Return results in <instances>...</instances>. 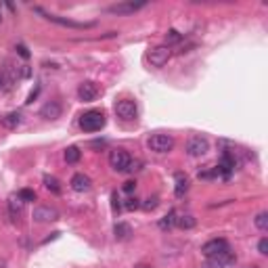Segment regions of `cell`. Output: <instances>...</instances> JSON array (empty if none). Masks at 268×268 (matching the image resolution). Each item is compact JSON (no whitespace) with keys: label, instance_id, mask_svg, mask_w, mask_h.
<instances>
[{"label":"cell","instance_id":"6da1fadb","mask_svg":"<svg viewBox=\"0 0 268 268\" xmlns=\"http://www.w3.org/2000/svg\"><path fill=\"white\" fill-rule=\"evenodd\" d=\"M105 113L99 109H90L86 113L80 115V128L84 132H99L103 126H105Z\"/></svg>","mask_w":268,"mask_h":268},{"label":"cell","instance_id":"7a4b0ae2","mask_svg":"<svg viewBox=\"0 0 268 268\" xmlns=\"http://www.w3.org/2000/svg\"><path fill=\"white\" fill-rule=\"evenodd\" d=\"M34 11L40 13V15H44V17H46L48 21H53V23L63 25V27H71V29H90V27H94V21H73V19H65V17H59V15L46 13V11L42 9V6H36Z\"/></svg>","mask_w":268,"mask_h":268},{"label":"cell","instance_id":"3957f363","mask_svg":"<svg viewBox=\"0 0 268 268\" xmlns=\"http://www.w3.org/2000/svg\"><path fill=\"white\" fill-rule=\"evenodd\" d=\"M147 145L155 153H168V151H172V147H174V138L170 136V134H153Z\"/></svg>","mask_w":268,"mask_h":268},{"label":"cell","instance_id":"277c9868","mask_svg":"<svg viewBox=\"0 0 268 268\" xmlns=\"http://www.w3.org/2000/svg\"><path fill=\"white\" fill-rule=\"evenodd\" d=\"M130 155L124 151V149H111L109 151V166L115 170V172H126L130 166Z\"/></svg>","mask_w":268,"mask_h":268},{"label":"cell","instance_id":"5b68a950","mask_svg":"<svg viewBox=\"0 0 268 268\" xmlns=\"http://www.w3.org/2000/svg\"><path fill=\"white\" fill-rule=\"evenodd\" d=\"M115 115H117V117H122V120H126V122L136 120V115H138V107H136V103L130 101V99H122V101H117V103H115Z\"/></svg>","mask_w":268,"mask_h":268},{"label":"cell","instance_id":"8992f818","mask_svg":"<svg viewBox=\"0 0 268 268\" xmlns=\"http://www.w3.org/2000/svg\"><path fill=\"white\" fill-rule=\"evenodd\" d=\"M228 249H230V245H228L226 239H212L201 247V254H203L205 258H216V256L224 254V251H228Z\"/></svg>","mask_w":268,"mask_h":268},{"label":"cell","instance_id":"52a82bcc","mask_svg":"<svg viewBox=\"0 0 268 268\" xmlns=\"http://www.w3.org/2000/svg\"><path fill=\"white\" fill-rule=\"evenodd\" d=\"M210 151V143H207L205 136H191L187 143V153L191 157H201Z\"/></svg>","mask_w":268,"mask_h":268},{"label":"cell","instance_id":"ba28073f","mask_svg":"<svg viewBox=\"0 0 268 268\" xmlns=\"http://www.w3.org/2000/svg\"><path fill=\"white\" fill-rule=\"evenodd\" d=\"M235 262H237V256L228 249V251H224V254H220L216 258H207V262L201 268H230Z\"/></svg>","mask_w":268,"mask_h":268},{"label":"cell","instance_id":"9c48e42d","mask_svg":"<svg viewBox=\"0 0 268 268\" xmlns=\"http://www.w3.org/2000/svg\"><path fill=\"white\" fill-rule=\"evenodd\" d=\"M170 57H172L170 46H155V48H151V53H149V63L153 67H163L170 61Z\"/></svg>","mask_w":268,"mask_h":268},{"label":"cell","instance_id":"30bf717a","mask_svg":"<svg viewBox=\"0 0 268 268\" xmlns=\"http://www.w3.org/2000/svg\"><path fill=\"white\" fill-rule=\"evenodd\" d=\"M32 218H34V222H40V224H44V222H55V220H59V212L50 205H38L34 210Z\"/></svg>","mask_w":268,"mask_h":268},{"label":"cell","instance_id":"8fae6325","mask_svg":"<svg viewBox=\"0 0 268 268\" xmlns=\"http://www.w3.org/2000/svg\"><path fill=\"white\" fill-rule=\"evenodd\" d=\"M145 4L147 2H117V4L107 6V13H111V15H132L138 9H143Z\"/></svg>","mask_w":268,"mask_h":268},{"label":"cell","instance_id":"7c38bea8","mask_svg":"<svg viewBox=\"0 0 268 268\" xmlns=\"http://www.w3.org/2000/svg\"><path fill=\"white\" fill-rule=\"evenodd\" d=\"M96 96H99V86L94 82H82L78 86V99L84 103H92Z\"/></svg>","mask_w":268,"mask_h":268},{"label":"cell","instance_id":"4fadbf2b","mask_svg":"<svg viewBox=\"0 0 268 268\" xmlns=\"http://www.w3.org/2000/svg\"><path fill=\"white\" fill-rule=\"evenodd\" d=\"M40 117H44V120H57V117H61V103H57V101L44 103L40 109Z\"/></svg>","mask_w":268,"mask_h":268},{"label":"cell","instance_id":"5bb4252c","mask_svg":"<svg viewBox=\"0 0 268 268\" xmlns=\"http://www.w3.org/2000/svg\"><path fill=\"white\" fill-rule=\"evenodd\" d=\"M71 189L76 191V193H86V191H90L92 189V180L88 178L86 174H73V178H71Z\"/></svg>","mask_w":268,"mask_h":268},{"label":"cell","instance_id":"9a60e30c","mask_svg":"<svg viewBox=\"0 0 268 268\" xmlns=\"http://www.w3.org/2000/svg\"><path fill=\"white\" fill-rule=\"evenodd\" d=\"M113 235L117 241H128L132 237V226L128 224V222H117V224L113 226Z\"/></svg>","mask_w":268,"mask_h":268},{"label":"cell","instance_id":"2e32d148","mask_svg":"<svg viewBox=\"0 0 268 268\" xmlns=\"http://www.w3.org/2000/svg\"><path fill=\"white\" fill-rule=\"evenodd\" d=\"M21 122H23V115H21L19 111H11V113H6L2 117V126L9 130H15L17 126H21Z\"/></svg>","mask_w":268,"mask_h":268},{"label":"cell","instance_id":"e0dca14e","mask_svg":"<svg viewBox=\"0 0 268 268\" xmlns=\"http://www.w3.org/2000/svg\"><path fill=\"white\" fill-rule=\"evenodd\" d=\"M174 182H176V187H174L176 197H182L184 193L189 191V178L184 176L182 172H176V174H174Z\"/></svg>","mask_w":268,"mask_h":268},{"label":"cell","instance_id":"ac0fdd59","mask_svg":"<svg viewBox=\"0 0 268 268\" xmlns=\"http://www.w3.org/2000/svg\"><path fill=\"white\" fill-rule=\"evenodd\" d=\"M197 224V220H195V216H191V214H180L178 216L176 214V226L178 228H184V230H189Z\"/></svg>","mask_w":268,"mask_h":268},{"label":"cell","instance_id":"d6986e66","mask_svg":"<svg viewBox=\"0 0 268 268\" xmlns=\"http://www.w3.org/2000/svg\"><path fill=\"white\" fill-rule=\"evenodd\" d=\"M23 205H25V201L21 199L19 195H11L9 197V210L13 216H19L21 212H23Z\"/></svg>","mask_w":268,"mask_h":268},{"label":"cell","instance_id":"ffe728a7","mask_svg":"<svg viewBox=\"0 0 268 268\" xmlns=\"http://www.w3.org/2000/svg\"><path fill=\"white\" fill-rule=\"evenodd\" d=\"M44 187H46L50 193H55V195H59L61 193V182H59V178H55V176H50V174H44Z\"/></svg>","mask_w":268,"mask_h":268},{"label":"cell","instance_id":"44dd1931","mask_svg":"<svg viewBox=\"0 0 268 268\" xmlns=\"http://www.w3.org/2000/svg\"><path fill=\"white\" fill-rule=\"evenodd\" d=\"M176 226V212L172 210L170 214H166L163 218L159 220V228L161 230H170V228H174Z\"/></svg>","mask_w":268,"mask_h":268},{"label":"cell","instance_id":"7402d4cb","mask_svg":"<svg viewBox=\"0 0 268 268\" xmlns=\"http://www.w3.org/2000/svg\"><path fill=\"white\" fill-rule=\"evenodd\" d=\"M80 157H82V151L78 147H67L65 149V161L67 163H78Z\"/></svg>","mask_w":268,"mask_h":268},{"label":"cell","instance_id":"603a6c76","mask_svg":"<svg viewBox=\"0 0 268 268\" xmlns=\"http://www.w3.org/2000/svg\"><path fill=\"white\" fill-rule=\"evenodd\" d=\"M254 222H256V226L260 230H268V212H260Z\"/></svg>","mask_w":268,"mask_h":268},{"label":"cell","instance_id":"cb8c5ba5","mask_svg":"<svg viewBox=\"0 0 268 268\" xmlns=\"http://www.w3.org/2000/svg\"><path fill=\"white\" fill-rule=\"evenodd\" d=\"M182 40V36L176 32V29H170V32L166 34V42H168V46L170 44H176V42H180Z\"/></svg>","mask_w":268,"mask_h":268},{"label":"cell","instance_id":"d4e9b609","mask_svg":"<svg viewBox=\"0 0 268 268\" xmlns=\"http://www.w3.org/2000/svg\"><path fill=\"white\" fill-rule=\"evenodd\" d=\"M159 205V199L157 197H149V199H145V203L140 205L143 210H147V212H151V210H155V207Z\"/></svg>","mask_w":268,"mask_h":268},{"label":"cell","instance_id":"484cf974","mask_svg":"<svg viewBox=\"0 0 268 268\" xmlns=\"http://www.w3.org/2000/svg\"><path fill=\"white\" fill-rule=\"evenodd\" d=\"M17 195H19L21 199H23L25 203H27V201H36V193H34L32 189H21V191L17 193Z\"/></svg>","mask_w":268,"mask_h":268},{"label":"cell","instance_id":"4316f807","mask_svg":"<svg viewBox=\"0 0 268 268\" xmlns=\"http://www.w3.org/2000/svg\"><path fill=\"white\" fill-rule=\"evenodd\" d=\"M124 207H126V210H136V207H140V203H138L136 197H130V199H126Z\"/></svg>","mask_w":268,"mask_h":268},{"label":"cell","instance_id":"83f0119b","mask_svg":"<svg viewBox=\"0 0 268 268\" xmlns=\"http://www.w3.org/2000/svg\"><path fill=\"white\" fill-rule=\"evenodd\" d=\"M258 251H260L262 256L268 254V239H266V237H264V239H260V243H258Z\"/></svg>","mask_w":268,"mask_h":268},{"label":"cell","instance_id":"f1b7e54d","mask_svg":"<svg viewBox=\"0 0 268 268\" xmlns=\"http://www.w3.org/2000/svg\"><path fill=\"white\" fill-rule=\"evenodd\" d=\"M111 207H113V212L120 210V197H117V191L111 193Z\"/></svg>","mask_w":268,"mask_h":268},{"label":"cell","instance_id":"f546056e","mask_svg":"<svg viewBox=\"0 0 268 268\" xmlns=\"http://www.w3.org/2000/svg\"><path fill=\"white\" fill-rule=\"evenodd\" d=\"M15 50H17L19 53V57H23V59H29V50L23 46V44H17V46H15Z\"/></svg>","mask_w":268,"mask_h":268},{"label":"cell","instance_id":"4dcf8cb0","mask_svg":"<svg viewBox=\"0 0 268 268\" xmlns=\"http://www.w3.org/2000/svg\"><path fill=\"white\" fill-rule=\"evenodd\" d=\"M38 92H40V86H36V88H34V90H32V92H29V96H27V101H25V103H27V105H29V103H34V99H36V96H38Z\"/></svg>","mask_w":268,"mask_h":268},{"label":"cell","instance_id":"1f68e13d","mask_svg":"<svg viewBox=\"0 0 268 268\" xmlns=\"http://www.w3.org/2000/svg\"><path fill=\"white\" fill-rule=\"evenodd\" d=\"M134 189H136V182H134V180H128V182H124V191H126V193H132Z\"/></svg>","mask_w":268,"mask_h":268},{"label":"cell","instance_id":"d6a6232c","mask_svg":"<svg viewBox=\"0 0 268 268\" xmlns=\"http://www.w3.org/2000/svg\"><path fill=\"white\" fill-rule=\"evenodd\" d=\"M134 268H153V266H149V264H136Z\"/></svg>","mask_w":268,"mask_h":268},{"label":"cell","instance_id":"836d02e7","mask_svg":"<svg viewBox=\"0 0 268 268\" xmlns=\"http://www.w3.org/2000/svg\"><path fill=\"white\" fill-rule=\"evenodd\" d=\"M6 266V260H0V268H4Z\"/></svg>","mask_w":268,"mask_h":268},{"label":"cell","instance_id":"e575fe53","mask_svg":"<svg viewBox=\"0 0 268 268\" xmlns=\"http://www.w3.org/2000/svg\"><path fill=\"white\" fill-rule=\"evenodd\" d=\"M2 80H4V78H2V73H0V86H2Z\"/></svg>","mask_w":268,"mask_h":268},{"label":"cell","instance_id":"d590c367","mask_svg":"<svg viewBox=\"0 0 268 268\" xmlns=\"http://www.w3.org/2000/svg\"><path fill=\"white\" fill-rule=\"evenodd\" d=\"M0 21H2V13H0Z\"/></svg>","mask_w":268,"mask_h":268}]
</instances>
